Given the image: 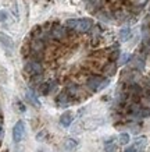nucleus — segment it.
<instances>
[{"label": "nucleus", "instance_id": "13", "mask_svg": "<svg viewBox=\"0 0 150 152\" xmlns=\"http://www.w3.org/2000/svg\"><path fill=\"white\" fill-rule=\"evenodd\" d=\"M0 43H1L6 49H9V50H13L14 49L13 39H11L9 35H6V34H3V32H0Z\"/></svg>", "mask_w": 150, "mask_h": 152}, {"label": "nucleus", "instance_id": "27", "mask_svg": "<svg viewBox=\"0 0 150 152\" xmlns=\"http://www.w3.org/2000/svg\"><path fill=\"white\" fill-rule=\"evenodd\" d=\"M3 135V121H0V138Z\"/></svg>", "mask_w": 150, "mask_h": 152}, {"label": "nucleus", "instance_id": "5", "mask_svg": "<svg viewBox=\"0 0 150 152\" xmlns=\"http://www.w3.org/2000/svg\"><path fill=\"white\" fill-rule=\"evenodd\" d=\"M56 88H57V81L56 80H50V81H43L38 85V92L43 95V96H47L50 92H53Z\"/></svg>", "mask_w": 150, "mask_h": 152}, {"label": "nucleus", "instance_id": "7", "mask_svg": "<svg viewBox=\"0 0 150 152\" xmlns=\"http://www.w3.org/2000/svg\"><path fill=\"white\" fill-rule=\"evenodd\" d=\"M83 1L88 11H91L92 14H97L103 9V0H83Z\"/></svg>", "mask_w": 150, "mask_h": 152}, {"label": "nucleus", "instance_id": "3", "mask_svg": "<svg viewBox=\"0 0 150 152\" xmlns=\"http://www.w3.org/2000/svg\"><path fill=\"white\" fill-rule=\"evenodd\" d=\"M24 70L25 73L29 74V75H36V74H43V66H42V61L39 60H33V59H29L25 61L24 64Z\"/></svg>", "mask_w": 150, "mask_h": 152}, {"label": "nucleus", "instance_id": "20", "mask_svg": "<svg viewBox=\"0 0 150 152\" xmlns=\"http://www.w3.org/2000/svg\"><path fill=\"white\" fill-rule=\"evenodd\" d=\"M41 83H43V74H36V75H32L31 77V84L33 87L39 85Z\"/></svg>", "mask_w": 150, "mask_h": 152}, {"label": "nucleus", "instance_id": "28", "mask_svg": "<svg viewBox=\"0 0 150 152\" xmlns=\"http://www.w3.org/2000/svg\"><path fill=\"white\" fill-rule=\"evenodd\" d=\"M38 152H43V151H38Z\"/></svg>", "mask_w": 150, "mask_h": 152}, {"label": "nucleus", "instance_id": "24", "mask_svg": "<svg viewBox=\"0 0 150 152\" xmlns=\"http://www.w3.org/2000/svg\"><path fill=\"white\" fill-rule=\"evenodd\" d=\"M115 144H113V142H110L109 145H106V152H114L115 151Z\"/></svg>", "mask_w": 150, "mask_h": 152}, {"label": "nucleus", "instance_id": "9", "mask_svg": "<svg viewBox=\"0 0 150 152\" xmlns=\"http://www.w3.org/2000/svg\"><path fill=\"white\" fill-rule=\"evenodd\" d=\"M65 91H67V94H68L70 96H71V99L74 101V99H78L79 94H81V88L75 83H68L67 87H65Z\"/></svg>", "mask_w": 150, "mask_h": 152}, {"label": "nucleus", "instance_id": "12", "mask_svg": "<svg viewBox=\"0 0 150 152\" xmlns=\"http://www.w3.org/2000/svg\"><path fill=\"white\" fill-rule=\"evenodd\" d=\"M103 73L106 77H113L114 74L117 73V63L115 61H109L107 64L103 66Z\"/></svg>", "mask_w": 150, "mask_h": 152}, {"label": "nucleus", "instance_id": "21", "mask_svg": "<svg viewBox=\"0 0 150 152\" xmlns=\"http://www.w3.org/2000/svg\"><path fill=\"white\" fill-rule=\"evenodd\" d=\"M129 134L128 133H122V134H120V137H118V142L121 144V145H127V144H129Z\"/></svg>", "mask_w": 150, "mask_h": 152}, {"label": "nucleus", "instance_id": "22", "mask_svg": "<svg viewBox=\"0 0 150 152\" xmlns=\"http://www.w3.org/2000/svg\"><path fill=\"white\" fill-rule=\"evenodd\" d=\"M129 59H131V56L128 55V53H124V55H121V56H120V59H118V66L127 64L128 61H129Z\"/></svg>", "mask_w": 150, "mask_h": 152}, {"label": "nucleus", "instance_id": "10", "mask_svg": "<svg viewBox=\"0 0 150 152\" xmlns=\"http://www.w3.org/2000/svg\"><path fill=\"white\" fill-rule=\"evenodd\" d=\"M91 39H92V45L96 46L97 43L100 42V38H101V28L99 25H92L91 28Z\"/></svg>", "mask_w": 150, "mask_h": 152}, {"label": "nucleus", "instance_id": "18", "mask_svg": "<svg viewBox=\"0 0 150 152\" xmlns=\"http://www.w3.org/2000/svg\"><path fill=\"white\" fill-rule=\"evenodd\" d=\"M146 144H147V140H146V137H138L136 140H135V147H136V149L139 152H143L146 148Z\"/></svg>", "mask_w": 150, "mask_h": 152}, {"label": "nucleus", "instance_id": "16", "mask_svg": "<svg viewBox=\"0 0 150 152\" xmlns=\"http://www.w3.org/2000/svg\"><path fill=\"white\" fill-rule=\"evenodd\" d=\"M72 120H74L72 113H71V112H65V113H63L61 117H60V123H61L64 127H68V126L72 123Z\"/></svg>", "mask_w": 150, "mask_h": 152}, {"label": "nucleus", "instance_id": "26", "mask_svg": "<svg viewBox=\"0 0 150 152\" xmlns=\"http://www.w3.org/2000/svg\"><path fill=\"white\" fill-rule=\"evenodd\" d=\"M45 135H46V131H42V133H39V134L36 135V140H38V141H43Z\"/></svg>", "mask_w": 150, "mask_h": 152}, {"label": "nucleus", "instance_id": "2", "mask_svg": "<svg viewBox=\"0 0 150 152\" xmlns=\"http://www.w3.org/2000/svg\"><path fill=\"white\" fill-rule=\"evenodd\" d=\"M70 29L65 25H60V24H53L51 27L49 28V35L51 41H64L70 37Z\"/></svg>", "mask_w": 150, "mask_h": 152}, {"label": "nucleus", "instance_id": "6", "mask_svg": "<svg viewBox=\"0 0 150 152\" xmlns=\"http://www.w3.org/2000/svg\"><path fill=\"white\" fill-rule=\"evenodd\" d=\"M24 135H25V124H24V121H17L15 126H14L13 129V140L14 142H20L21 140L24 138Z\"/></svg>", "mask_w": 150, "mask_h": 152}, {"label": "nucleus", "instance_id": "8", "mask_svg": "<svg viewBox=\"0 0 150 152\" xmlns=\"http://www.w3.org/2000/svg\"><path fill=\"white\" fill-rule=\"evenodd\" d=\"M71 102H72V99H71V96L67 94L65 89L61 91V92L57 95V98H56V103H57L59 107H68V106L71 105Z\"/></svg>", "mask_w": 150, "mask_h": 152}, {"label": "nucleus", "instance_id": "4", "mask_svg": "<svg viewBox=\"0 0 150 152\" xmlns=\"http://www.w3.org/2000/svg\"><path fill=\"white\" fill-rule=\"evenodd\" d=\"M106 77H101L99 74H92L86 78V87L89 91L92 92H99L101 91V85H103V81H104Z\"/></svg>", "mask_w": 150, "mask_h": 152}, {"label": "nucleus", "instance_id": "11", "mask_svg": "<svg viewBox=\"0 0 150 152\" xmlns=\"http://www.w3.org/2000/svg\"><path fill=\"white\" fill-rule=\"evenodd\" d=\"M131 66L133 70H138V71H142L145 69V59L142 56H136V57H132L131 56Z\"/></svg>", "mask_w": 150, "mask_h": 152}, {"label": "nucleus", "instance_id": "1", "mask_svg": "<svg viewBox=\"0 0 150 152\" xmlns=\"http://www.w3.org/2000/svg\"><path fill=\"white\" fill-rule=\"evenodd\" d=\"M92 25H93V21L91 18H70L65 21V27L81 34L89 32Z\"/></svg>", "mask_w": 150, "mask_h": 152}, {"label": "nucleus", "instance_id": "25", "mask_svg": "<svg viewBox=\"0 0 150 152\" xmlns=\"http://www.w3.org/2000/svg\"><path fill=\"white\" fill-rule=\"evenodd\" d=\"M125 152H139V151L136 149V147H135V145H131V147L125 148Z\"/></svg>", "mask_w": 150, "mask_h": 152}, {"label": "nucleus", "instance_id": "19", "mask_svg": "<svg viewBox=\"0 0 150 152\" xmlns=\"http://www.w3.org/2000/svg\"><path fill=\"white\" fill-rule=\"evenodd\" d=\"M97 17H99L100 20L106 21V23H110V21H113V14L106 13V11H101V10H100L99 13H97Z\"/></svg>", "mask_w": 150, "mask_h": 152}, {"label": "nucleus", "instance_id": "15", "mask_svg": "<svg viewBox=\"0 0 150 152\" xmlns=\"http://www.w3.org/2000/svg\"><path fill=\"white\" fill-rule=\"evenodd\" d=\"M120 56H121V52H120V46H118V43H115V45H113V48L110 49L109 59H110V61H118Z\"/></svg>", "mask_w": 150, "mask_h": 152}, {"label": "nucleus", "instance_id": "17", "mask_svg": "<svg viewBox=\"0 0 150 152\" xmlns=\"http://www.w3.org/2000/svg\"><path fill=\"white\" fill-rule=\"evenodd\" d=\"M131 34H132V31H131V28H129V27H124V28H121V31L118 32L120 41H121V42H127L128 39L131 38Z\"/></svg>", "mask_w": 150, "mask_h": 152}, {"label": "nucleus", "instance_id": "23", "mask_svg": "<svg viewBox=\"0 0 150 152\" xmlns=\"http://www.w3.org/2000/svg\"><path fill=\"white\" fill-rule=\"evenodd\" d=\"M7 18H9V14H7V11H4V10H0V21H1V23H6V21H7Z\"/></svg>", "mask_w": 150, "mask_h": 152}, {"label": "nucleus", "instance_id": "14", "mask_svg": "<svg viewBox=\"0 0 150 152\" xmlns=\"http://www.w3.org/2000/svg\"><path fill=\"white\" fill-rule=\"evenodd\" d=\"M25 98H27V101L29 102L31 105L36 106V107L41 106V102H39V99H38V95L33 92V89H28L27 94H25Z\"/></svg>", "mask_w": 150, "mask_h": 152}]
</instances>
